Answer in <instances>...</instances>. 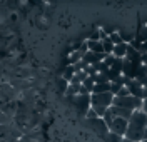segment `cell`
<instances>
[{
  "mask_svg": "<svg viewBox=\"0 0 147 142\" xmlns=\"http://www.w3.org/2000/svg\"><path fill=\"white\" fill-rule=\"evenodd\" d=\"M112 102H114V95L110 92L90 95V107H94V109H110Z\"/></svg>",
  "mask_w": 147,
  "mask_h": 142,
  "instance_id": "6da1fadb",
  "label": "cell"
},
{
  "mask_svg": "<svg viewBox=\"0 0 147 142\" xmlns=\"http://www.w3.org/2000/svg\"><path fill=\"white\" fill-rule=\"evenodd\" d=\"M127 127H129V120L125 119H120V117H115L112 124L109 125V132L114 134L115 137L119 139H124L125 137V132H127Z\"/></svg>",
  "mask_w": 147,
  "mask_h": 142,
  "instance_id": "7a4b0ae2",
  "label": "cell"
},
{
  "mask_svg": "<svg viewBox=\"0 0 147 142\" xmlns=\"http://www.w3.org/2000/svg\"><path fill=\"white\" fill-rule=\"evenodd\" d=\"M70 102H72L74 107L82 114V115H85V112L90 109V95H80L79 94V95H75V97H72Z\"/></svg>",
  "mask_w": 147,
  "mask_h": 142,
  "instance_id": "3957f363",
  "label": "cell"
},
{
  "mask_svg": "<svg viewBox=\"0 0 147 142\" xmlns=\"http://www.w3.org/2000/svg\"><path fill=\"white\" fill-rule=\"evenodd\" d=\"M129 125L136 127V129H146L147 127V114H144L142 110H136L129 119Z\"/></svg>",
  "mask_w": 147,
  "mask_h": 142,
  "instance_id": "277c9868",
  "label": "cell"
},
{
  "mask_svg": "<svg viewBox=\"0 0 147 142\" xmlns=\"http://www.w3.org/2000/svg\"><path fill=\"white\" fill-rule=\"evenodd\" d=\"M89 124H90V127H92V129H94L97 134H99V135H102V137H105V139H107V135H109V127H107V124L104 122L102 119L89 120Z\"/></svg>",
  "mask_w": 147,
  "mask_h": 142,
  "instance_id": "5b68a950",
  "label": "cell"
},
{
  "mask_svg": "<svg viewBox=\"0 0 147 142\" xmlns=\"http://www.w3.org/2000/svg\"><path fill=\"white\" fill-rule=\"evenodd\" d=\"M127 47H129V44H125V42H122V44H119V45H114V52H112V55L115 57V59L124 60L125 55H127Z\"/></svg>",
  "mask_w": 147,
  "mask_h": 142,
  "instance_id": "8992f818",
  "label": "cell"
},
{
  "mask_svg": "<svg viewBox=\"0 0 147 142\" xmlns=\"http://www.w3.org/2000/svg\"><path fill=\"white\" fill-rule=\"evenodd\" d=\"M84 54L80 52V50H74V52H70L69 54V65H75V64H79L80 60H82Z\"/></svg>",
  "mask_w": 147,
  "mask_h": 142,
  "instance_id": "52a82bcc",
  "label": "cell"
},
{
  "mask_svg": "<svg viewBox=\"0 0 147 142\" xmlns=\"http://www.w3.org/2000/svg\"><path fill=\"white\" fill-rule=\"evenodd\" d=\"M74 74H75V72H74V67H72V65H67V67H65V70L60 74V77H62V79H65V80L70 84V80H72Z\"/></svg>",
  "mask_w": 147,
  "mask_h": 142,
  "instance_id": "ba28073f",
  "label": "cell"
},
{
  "mask_svg": "<svg viewBox=\"0 0 147 142\" xmlns=\"http://www.w3.org/2000/svg\"><path fill=\"white\" fill-rule=\"evenodd\" d=\"M55 87H57V90H60V92H64L67 90V87H69V82L65 80V79H62V77H59L57 80H55Z\"/></svg>",
  "mask_w": 147,
  "mask_h": 142,
  "instance_id": "9c48e42d",
  "label": "cell"
},
{
  "mask_svg": "<svg viewBox=\"0 0 147 142\" xmlns=\"http://www.w3.org/2000/svg\"><path fill=\"white\" fill-rule=\"evenodd\" d=\"M102 45H104V52H105V55H110V54L114 52V44L109 40V37L102 40Z\"/></svg>",
  "mask_w": 147,
  "mask_h": 142,
  "instance_id": "30bf717a",
  "label": "cell"
},
{
  "mask_svg": "<svg viewBox=\"0 0 147 142\" xmlns=\"http://www.w3.org/2000/svg\"><path fill=\"white\" fill-rule=\"evenodd\" d=\"M94 85H95V82H94V79H92V77H87V79L82 82V87H84V89H85V90H87L90 95H92V90H94Z\"/></svg>",
  "mask_w": 147,
  "mask_h": 142,
  "instance_id": "8fae6325",
  "label": "cell"
},
{
  "mask_svg": "<svg viewBox=\"0 0 147 142\" xmlns=\"http://www.w3.org/2000/svg\"><path fill=\"white\" fill-rule=\"evenodd\" d=\"M142 112L147 114V99L146 100H142Z\"/></svg>",
  "mask_w": 147,
  "mask_h": 142,
  "instance_id": "7c38bea8",
  "label": "cell"
},
{
  "mask_svg": "<svg viewBox=\"0 0 147 142\" xmlns=\"http://www.w3.org/2000/svg\"><path fill=\"white\" fill-rule=\"evenodd\" d=\"M0 142H7V141H5V139H0Z\"/></svg>",
  "mask_w": 147,
  "mask_h": 142,
  "instance_id": "4fadbf2b",
  "label": "cell"
}]
</instances>
